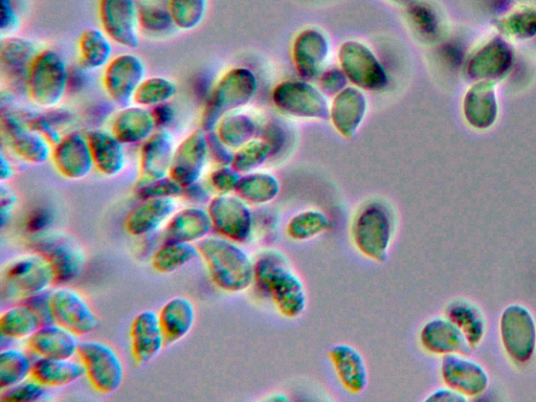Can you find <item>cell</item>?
Returning <instances> with one entry per match:
<instances>
[{"instance_id":"cell-19","label":"cell","mask_w":536,"mask_h":402,"mask_svg":"<svg viewBox=\"0 0 536 402\" xmlns=\"http://www.w3.org/2000/svg\"><path fill=\"white\" fill-rule=\"evenodd\" d=\"M171 133L166 129L155 131L142 144L140 152V177L137 184L149 183L169 176L174 156Z\"/></svg>"},{"instance_id":"cell-5","label":"cell","mask_w":536,"mask_h":402,"mask_svg":"<svg viewBox=\"0 0 536 402\" xmlns=\"http://www.w3.org/2000/svg\"><path fill=\"white\" fill-rule=\"evenodd\" d=\"M31 249L46 259L54 272L55 284L64 285L77 280L85 266V255L80 245L59 231L47 230L32 234Z\"/></svg>"},{"instance_id":"cell-33","label":"cell","mask_w":536,"mask_h":402,"mask_svg":"<svg viewBox=\"0 0 536 402\" xmlns=\"http://www.w3.org/2000/svg\"><path fill=\"white\" fill-rule=\"evenodd\" d=\"M280 188L275 175L253 171L241 176L235 193L249 205L264 206L277 198Z\"/></svg>"},{"instance_id":"cell-26","label":"cell","mask_w":536,"mask_h":402,"mask_svg":"<svg viewBox=\"0 0 536 402\" xmlns=\"http://www.w3.org/2000/svg\"><path fill=\"white\" fill-rule=\"evenodd\" d=\"M95 168L106 177L120 175L126 166L125 144L110 130L95 129L86 134Z\"/></svg>"},{"instance_id":"cell-4","label":"cell","mask_w":536,"mask_h":402,"mask_svg":"<svg viewBox=\"0 0 536 402\" xmlns=\"http://www.w3.org/2000/svg\"><path fill=\"white\" fill-rule=\"evenodd\" d=\"M69 85L70 74L64 59L55 51L41 50L26 78V89L32 102L53 109L62 102Z\"/></svg>"},{"instance_id":"cell-6","label":"cell","mask_w":536,"mask_h":402,"mask_svg":"<svg viewBox=\"0 0 536 402\" xmlns=\"http://www.w3.org/2000/svg\"><path fill=\"white\" fill-rule=\"evenodd\" d=\"M78 357L89 384L103 395L118 391L124 382L125 370L117 351L100 341L80 343Z\"/></svg>"},{"instance_id":"cell-37","label":"cell","mask_w":536,"mask_h":402,"mask_svg":"<svg viewBox=\"0 0 536 402\" xmlns=\"http://www.w3.org/2000/svg\"><path fill=\"white\" fill-rule=\"evenodd\" d=\"M199 257L197 245L188 242L165 241L154 253L151 265L155 272L171 274Z\"/></svg>"},{"instance_id":"cell-29","label":"cell","mask_w":536,"mask_h":402,"mask_svg":"<svg viewBox=\"0 0 536 402\" xmlns=\"http://www.w3.org/2000/svg\"><path fill=\"white\" fill-rule=\"evenodd\" d=\"M160 322L166 346L182 341L191 332L196 319L193 303L185 297L169 300L161 309Z\"/></svg>"},{"instance_id":"cell-12","label":"cell","mask_w":536,"mask_h":402,"mask_svg":"<svg viewBox=\"0 0 536 402\" xmlns=\"http://www.w3.org/2000/svg\"><path fill=\"white\" fill-rule=\"evenodd\" d=\"M145 79L146 65L143 59L138 55L123 54L107 64L102 84L111 101L126 107L133 102Z\"/></svg>"},{"instance_id":"cell-38","label":"cell","mask_w":536,"mask_h":402,"mask_svg":"<svg viewBox=\"0 0 536 402\" xmlns=\"http://www.w3.org/2000/svg\"><path fill=\"white\" fill-rule=\"evenodd\" d=\"M40 327L39 319L24 303L8 308L0 317V333L10 340H28Z\"/></svg>"},{"instance_id":"cell-16","label":"cell","mask_w":536,"mask_h":402,"mask_svg":"<svg viewBox=\"0 0 536 402\" xmlns=\"http://www.w3.org/2000/svg\"><path fill=\"white\" fill-rule=\"evenodd\" d=\"M51 160L57 172L70 181L83 180L95 168L87 137L77 131L65 134L53 147Z\"/></svg>"},{"instance_id":"cell-23","label":"cell","mask_w":536,"mask_h":402,"mask_svg":"<svg viewBox=\"0 0 536 402\" xmlns=\"http://www.w3.org/2000/svg\"><path fill=\"white\" fill-rule=\"evenodd\" d=\"M341 61L346 75L357 85L368 89L385 86L387 80L382 65L362 44L356 42L344 44Z\"/></svg>"},{"instance_id":"cell-31","label":"cell","mask_w":536,"mask_h":402,"mask_svg":"<svg viewBox=\"0 0 536 402\" xmlns=\"http://www.w3.org/2000/svg\"><path fill=\"white\" fill-rule=\"evenodd\" d=\"M113 40L102 30L89 28L84 30L78 41L79 62L84 70L105 69L113 60Z\"/></svg>"},{"instance_id":"cell-46","label":"cell","mask_w":536,"mask_h":402,"mask_svg":"<svg viewBox=\"0 0 536 402\" xmlns=\"http://www.w3.org/2000/svg\"><path fill=\"white\" fill-rule=\"evenodd\" d=\"M47 387H44L34 378L26 379L11 388L2 390L0 400L4 402H33L43 400L47 396Z\"/></svg>"},{"instance_id":"cell-1","label":"cell","mask_w":536,"mask_h":402,"mask_svg":"<svg viewBox=\"0 0 536 402\" xmlns=\"http://www.w3.org/2000/svg\"><path fill=\"white\" fill-rule=\"evenodd\" d=\"M256 292L272 300L279 314L290 320L301 317L307 308L305 284L282 251L265 248L254 258Z\"/></svg>"},{"instance_id":"cell-13","label":"cell","mask_w":536,"mask_h":402,"mask_svg":"<svg viewBox=\"0 0 536 402\" xmlns=\"http://www.w3.org/2000/svg\"><path fill=\"white\" fill-rule=\"evenodd\" d=\"M2 132L8 147L21 161L41 165L52 159V143L30 128L17 114L3 111Z\"/></svg>"},{"instance_id":"cell-43","label":"cell","mask_w":536,"mask_h":402,"mask_svg":"<svg viewBox=\"0 0 536 402\" xmlns=\"http://www.w3.org/2000/svg\"><path fill=\"white\" fill-rule=\"evenodd\" d=\"M177 94V85L166 77L146 78L138 89L133 102L137 105L153 108L169 103Z\"/></svg>"},{"instance_id":"cell-11","label":"cell","mask_w":536,"mask_h":402,"mask_svg":"<svg viewBox=\"0 0 536 402\" xmlns=\"http://www.w3.org/2000/svg\"><path fill=\"white\" fill-rule=\"evenodd\" d=\"M99 18L107 36L129 50L141 43L138 0H100Z\"/></svg>"},{"instance_id":"cell-59","label":"cell","mask_w":536,"mask_h":402,"mask_svg":"<svg viewBox=\"0 0 536 402\" xmlns=\"http://www.w3.org/2000/svg\"><path fill=\"white\" fill-rule=\"evenodd\" d=\"M289 399L290 398L284 393H274V394L268 396L267 398H265V400L277 401V402L288 401Z\"/></svg>"},{"instance_id":"cell-40","label":"cell","mask_w":536,"mask_h":402,"mask_svg":"<svg viewBox=\"0 0 536 402\" xmlns=\"http://www.w3.org/2000/svg\"><path fill=\"white\" fill-rule=\"evenodd\" d=\"M331 227L329 217L321 210L309 209L302 211L287 222V236L298 242L320 237Z\"/></svg>"},{"instance_id":"cell-8","label":"cell","mask_w":536,"mask_h":402,"mask_svg":"<svg viewBox=\"0 0 536 402\" xmlns=\"http://www.w3.org/2000/svg\"><path fill=\"white\" fill-rule=\"evenodd\" d=\"M213 230L237 243L249 242L255 234V214L237 194H218L209 203Z\"/></svg>"},{"instance_id":"cell-54","label":"cell","mask_w":536,"mask_h":402,"mask_svg":"<svg viewBox=\"0 0 536 402\" xmlns=\"http://www.w3.org/2000/svg\"><path fill=\"white\" fill-rule=\"evenodd\" d=\"M156 124V127L165 129L175 119V110L172 105L165 103L159 106L150 108Z\"/></svg>"},{"instance_id":"cell-7","label":"cell","mask_w":536,"mask_h":402,"mask_svg":"<svg viewBox=\"0 0 536 402\" xmlns=\"http://www.w3.org/2000/svg\"><path fill=\"white\" fill-rule=\"evenodd\" d=\"M255 89L256 81L249 71L237 69L229 72L216 85L205 108L201 128L207 132L215 130L223 117L250 102Z\"/></svg>"},{"instance_id":"cell-36","label":"cell","mask_w":536,"mask_h":402,"mask_svg":"<svg viewBox=\"0 0 536 402\" xmlns=\"http://www.w3.org/2000/svg\"><path fill=\"white\" fill-rule=\"evenodd\" d=\"M328 53L327 41L321 33L306 31L295 44V58L300 73L306 77H314Z\"/></svg>"},{"instance_id":"cell-53","label":"cell","mask_w":536,"mask_h":402,"mask_svg":"<svg viewBox=\"0 0 536 402\" xmlns=\"http://www.w3.org/2000/svg\"><path fill=\"white\" fill-rule=\"evenodd\" d=\"M52 215L48 210L37 209L32 212L27 221V229L31 234H37L50 230Z\"/></svg>"},{"instance_id":"cell-14","label":"cell","mask_w":536,"mask_h":402,"mask_svg":"<svg viewBox=\"0 0 536 402\" xmlns=\"http://www.w3.org/2000/svg\"><path fill=\"white\" fill-rule=\"evenodd\" d=\"M51 307L54 322L78 337L98 327L95 311L75 289L60 286L51 290Z\"/></svg>"},{"instance_id":"cell-48","label":"cell","mask_w":536,"mask_h":402,"mask_svg":"<svg viewBox=\"0 0 536 402\" xmlns=\"http://www.w3.org/2000/svg\"><path fill=\"white\" fill-rule=\"evenodd\" d=\"M242 174L232 165L218 166L209 177L211 188L218 194H231L236 192Z\"/></svg>"},{"instance_id":"cell-34","label":"cell","mask_w":536,"mask_h":402,"mask_svg":"<svg viewBox=\"0 0 536 402\" xmlns=\"http://www.w3.org/2000/svg\"><path fill=\"white\" fill-rule=\"evenodd\" d=\"M40 52L34 41L12 35L3 37L0 60L4 70L27 78L30 66Z\"/></svg>"},{"instance_id":"cell-3","label":"cell","mask_w":536,"mask_h":402,"mask_svg":"<svg viewBox=\"0 0 536 402\" xmlns=\"http://www.w3.org/2000/svg\"><path fill=\"white\" fill-rule=\"evenodd\" d=\"M395 215L382 201H371L357 212L350 229L354 247L367 259L384 263L395 236Z\"/></svg>"},{"instance_id":"cell-35","label":"cell","mask_w":536,"mask_h":402,"mask_svg":"<svg viewBox=\"0 0 536 402\" xmlns=\"http://www.w3.org/2000/svg\"><path fill=\"white\" fill-rule=\"evenodd\" d=\"M445 317L454 322L464 333L469 345H478L485 333V320L481 310L472 302L454 300L445 308Z\"/></svg>"},{"instance_id":"cell-32","label":"cell","mask_w":536,"mask_h":402,"mask_svg":"<svg viewBox=\"0 0 536 402\" xmlns=\"http://www.w3.org/2000/svg\"><path fill=\"white\" fill-rule=\"evenodd\" d=\"M366 113V99L355 89H346L332 106V120L335 127L349 138L361 124Z\"/></svg>"},{"instance_id":"cell-51","label":"cell","mask_w":536,"mask_h":402,"mask_svg":"<svg viewBox=\"0 0 536 402\" xmlns=\"http://www.w3.org/2000/svg\"><path fill=\"white\" fill-rule=\"evenodd\" d=\"M0 32L3 37L12 36L19 28L20 20L13 0H0Z\"/></svg>"},{"instance_id":"cell-27","label":"cell","mask_w":536,"mask_h":402,"mask_svg":"<svg viewBox=\"0 0 536 402\" xmlns=\"http://www.w3.org/2000/svg\"><path fill=\"white\" fill-rule=\"evenodd\" d=\"M213 223L208 210L189 207L174 213L164 230V241L194 243L210 236Z\"/></svg>"},{"instance_id":"cell-52","label":"cell","mask_w":536,"mask_h":402,"mask_svg":"<svg viewBox=\"0 0 536 402\" xmlns=\"http://www.w3.org/2000/svg\"><path fill=\"white\" fill-rule=\"evenodd\" d=\"M17 204L18 197L14 190L6 183H2L0 185V218H2L3 228L9 223Z\"/></svg>"},{"instance_id":"cell-15","label":"cell","mask_w":536,"mask_h":402,"mask_svg":"<svg viewBox=\"0 0 536 402\" xmlns=\"http://www.w3.org/2000/svg\"><path fill=\"white\" fill-rule=\"evenodd\" d=\"M209 158L208 133L196 129L175 148L169 176L183 188L198 183Z\"/></svg>"},{"instance_id":"cell-49","label":"cell","mask_w":536,"mask_h":402,"mask_svg":"<svg viewBox=\"0 0 536 402\" xmlns=\"http://www.w3.org/2000/svg\"><path fill=\"white\" fill-rule=\"evenodd\" d=\"M22 303L33 310L41 326L55 323L51 307V290L24 298L22 299Z\"/></svg>"},{"instance_id":"cell-10","label":"cell","mask_w":536,"mask_h":402,"mask_svg":"<svg viewBox=\"0 0 536 402\" xmlns=\"http://www.w3.org/2000/svg\"><path fill=\"white\" fill-rule=\"evenodd\" d=\"M501 339L510 359L520 365L529 363L536 350V323L524 306H508L501 317Z\"/></svg>"},{"instance_id":"cell-18","label":"cell","mask_w":536,"mask_h":402,"mask_svg":"<svg viewBox=\"0 0 536 402\" xmlns=\"http://www.w3.org/2000/svg\"><path fill=\"white\" fill-rule=\"evenodd\" d=\"M441 376L446 386L468 396L483 393L489 382L488 374L481 365L459 353L443 356Z\"/></svg>"},{"instance_id":"cell-41","label":"cell","mask_w":536,"mask_h":402,"mask_svg":"<svg viewBox=\"0 0 536 402\" xmlns=\"http://www.w3.org/2000/svg\"><path fill=\"white\" fill-rule=\"evenodd\" d=\"M33 364L29 355L19 349H7L0 353V388H11L31 376Z\"/></svg>"},{"instance_id":"cell-57","label":"cell","mask_w":536,"mask_h":402,"mask_svg":"<svg viewBox=\"0 0 536 402\" xmlns=\"http://www.w3.org/2000/svg\"><path fill=\"white\" fill-rule=\"evenodd\" d=\"M345 77L339 71H332L325 75L322 80V87L328 94H335L341 91L345 85Z\"/></svg>"},{"instance_id":"cell-39","label":"cell","mask_w":536,"mask_h":402,"mask_svg":"<svg viewBox=\"0 0 536 402\" xmlns=\"http://www.w3.org/2000/svg\"><path fill=\"white\" fill-rule=\"evenodd\" d=\"M141 32L160 37L176 29L169 0H138Z\"/></svg>"},{"instance_id":"cell-22","label":"cell","mask_w":536,"mask_h":402,"mask_svg":"<svg viewBox=\"0 0 536 402\" xmlns=\"http://www.w3.org/2000/svg\"><path fill=\"white\" fill-rule=\"evenodd\" d=\"M422 348L436 355L468 354L472 350L462 330L449 318H433L419 333Z\"/></svg>"},{"instance_id":"cell-55","label":"cell","mask_w":536,"mask_h":402,"mask_svg":"<svg viewBox=\"0 0 536 402\" xmlns=\"http://www.w3.org/2000/svg\"><path fill=\"white\" fill-rule=\"evenodd\" d=\"M183 197L197 205L210 203L212 199L208 188L199 182L184 188Z\"/></svg>"},{"instance_id":"cell-44","label":"cell","mask_w":536,"mask_h":402,"mask_svg":"<svg viewBox=\"0 0 536 402\" xmlns=\"http://www.w3.org/2000/svg\"><path fill=\"white\" fill-rule=\"evenodd\" d=\"M209 0H169V9L176 29L192 31L206 17Z\"/></svg>"},{"instance_id":"cell-47","label":"cell","mask_w":536,"mask_h":402,"mask_svg":"<svg viewBox=\"0 0 536 402\" xmlns=\"http://www.w3.org/2000/svg\"><path fill=\"white\" fill-rule=\"evenodd\" d=\"M137 196L141 199L155 197H183L184 188L172 180L170 176L162 178V180L136 184L134 188Z\"/></svg>"},{"instance_id":"cell-28","label":"cell","mask_w":536,"mask_h":402,"mask_svg":"<svg viewBox=\"0 0 536 402\" xmlns=\"http://www.w3.org/2000/svg\"><path fill=\"white\" fill-rule=\"evenodd\" d=\"M156 128L151 109L138 105L123 107L111 123L110 131L125 145L143 144Z\"/></svg>"},{"instance_id":"cell-56","label":"cell","mask_w":536,"mask_h":402,"mask_svg":"<svg viewBox=\"0 0 536 402\" xmlns=\"http://www.w3.org/2000/svg\"><path fill=\"white\" fill-rule=\"evenodd\" d=\"M426 401L463 402L467 401V397L464 394L448 387L434 391L426 398Z\"/></svg>"},{"instance_id":"cell-2","label":"cell","mask_w":536,"mask_h":402,"mask_svg":"<svg viewBox=\"0 0 536 402\" xmlns=\"http://www.w3.org/2000/svg\"><path fill=\"white\" fill-rule=\"evenodd\" d=\"M213 283L229 294H239L254 284V259L240 243L216 235L197 242Z\"/></svg>"},{"instance_id":"cell-42","label":"cell","mask_w":536,"mask_h":402,"mask_svg":"<svg viewBox=\"0 0 536 402\" xmlns=\"http://www.w3.org/2000/svg\"><path fill=\"white\" fill-rule=\"evenodd\" d=\"M254 130V124L249 117L231 113L218 122L214 131L229 148L239 149L250 143Z\"/></svg>"},{"instance_id":"cell-30","label":"cell","mask_w":536,"mask_h":402,"mask_svg":"<svg viewBox=\"0 0 536 402\" xmlns=\"http://www.w3.org/2000/svg\"><path fill=\"white\" fill-rule=\"evenodd\" d=\"M84 375L85 369L81 362L40 357L33 364L30 377L44 387L61 388L78 382Z\"/></svg>"},{"instance_id":"cell-24","label":"cell","mask_w":536,"mask_h":402,"mask_svg":"<svg viewBox=\"0 0 536 402\" xmlns=\"http://www.w3.org/2000/svg\"><path fill=\"white\" fill-rule=\"evenodd\" d=\"M329 357L340 383L348 392L359 395L366 391L369 372L359 349L349 344H337L331 347Z\"/></svg>"},{"instance_id":"cell-9","label":"cell","mask_w":536,"mask_h":402,"mask_svg":"<svg viewBox=\"0 0 536 402\" xmlns=\"http://www.w3.org/2000/svg\"><path fill=\"white\" fill-rule=\"evenodd\" d=\"M3 284L15 295L27 298L49 290L55 283L50 263L38 253L18 256L3 270Z\"/></svg>"},{"instance_id":"cell-25","label":"cell","mask_w":536,"mask_h":402,"mask_svg":"<svg viewBox=\"0 0 536 402\" xmlns=\"http://www.w3.org/2000/svg\"><path fill=\"white\" fill-rule=\"evenodd\" d=\"M78 335L56 323L41 326L27 340L29 349L44 359L70 360L78 354Z\"/></svg>"},{"instance_id":"cell-20","label":"cell","mask_w":536,"mask_h":402,"mask_svg":"<svg viewBox=\"0 0 536 402\" xmlns=\"http://www.w3.org/2000/svg\"><path fill=\"white\" fill-rule=\"evenodd\" d=\"M177 201L174 197L141 199L126 216L124 227L128 234L143 237L158 231L174 215Z\"/></svg>"},{"instance_id":"cell-45","label":"cell","mask_w":536,"mask_h":402,"mask_svg":"<svg viewBox=\"0 0 536 402\" xmlns=\"http://www.w3.org/2000/svg\"><path fill=\"white\" fill-rule=\"evenodd\" d=\"M271 154L272 149L267 143H248L234 153L232 166L241 174L250 173L260 167Z\"/></svg>"},{"instance_id":"cell-58","label":"cell","mask_w":536,"mask_h":402,"mask_svg":"<svg viewBox=\"0 0 536 402\" xmlns=\"http://www.w3.org/2000/svg\"><path fill=\"white\" fill-rule=\"evenodd\" d=\"M0 167H2L0 169V180H2V183L9 182L14 176V168L4 153L0 155Z\"/></svg>"},{"instance_id":"cell-17","label":"cell","mask_w":536,"mask_h":402,"mask_svg":"<svg viewBox=\"0 0 536 402\" xmlns=\"http://www.w3.org/2000/svg\"><path fill=\"white\" fill-rule=\"evenodd\" d=\"M130 346L132 359L138 365L150 363L161 353L166 343L160 317L156 312L145 310L133 319Z\"/></svg>"},{"instance_id":"cell-21","label":"cell","mask_w":536,"mask_h":402,"mask_svg":"<svg viewBox=\"0 0 536 402\" xmlns=\"http://www.w3.org/2000/svg\"><path fill=\"white\" fill-rule=\"evenodd\" d=\"M276 104L286 113L305 118L325 119L328 107L316 88L304 83H284L274 96Z\"/></svg>"},{"instance_id":"cell-50","label":"cell","mask_w":536,"mask_h":402,"mask_svg":"<svg viewBox=\"0 0 536 402\" xmlns=\"http://www.w3.org/2000/svg\"><path fill=\"white\" fill-rule=\"evenodd\" d=\"M207 133H208L210 158L218 166L232 165L233 159H234V153L231 152V148H229L225 143H223L219 139V137L217 136V133L214 130L209 131Z\"/></svg>"}]
</instances>
